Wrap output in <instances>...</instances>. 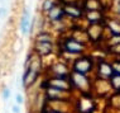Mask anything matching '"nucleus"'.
Here are the masks:
<instances>
[{"label": "nucleus", "instance_id": "nucleus-3", "mask_svg": "<svg viewBox=\"0 0 120 113\" xmlns=\"http://www.w3.org/2000/svg\"><path fill=\"white\" fill-rule=\"evenodd\" d=\"M41 70H37L34 67H25V73L23 75V86L24 88H29L35 83V80L38 79Z\"/></svg>", "mask_w": 120, "mask_h": 113}, {"label": "nucleus", "instance_id": "nucleus-14", "mask_svg": "<svg viewBox=\"0 0 120 113\" xmlns=\"http://www.w3.org/2000/svg\"><path fill=\"white\" fill-rule=\"evenodd\" d=\"M3 99H5V101H6V99H9V97H10V89H9V88H4V89H3Z\"/></svg>", "mask_w": 120, "mask_h": 113}, {"label": "nucleus", "instance_id": "nucleus-18", "mask_svg": "<svg viewBox=\"0 0 120 113\" xmlns=\"http://www.w3.org/2000/svg\"><path fill=\"white\" fill-rule=\"evenodd\" d=\"M48 113H60V112H53V111H52V112H48Z\"/></svg>", "mask_w": 120, "mask_h": 113}, {"label": "nucleus", "instance_id": "nucleus-15", "mask_svg": "<svg viewBox=\"0 0 120 113\" xmlns=\"http://www.w3.org/2000/svg\"><path fill=\"white\" fill-rule=\"evenodd\" d=\"M15 99H17V103H18V104H23V103H24V98H23V95H20V94H17Z\"/></svg>", "mask_w": 120, "mask_h": 113}, {"label": "nucleus", "instance_id": "nucleus-10", "mask_svg": "<svg viewBox=\"0 0 120 113\" xmlns=\"http://www.w3.org/2000/svg\"><path fill=\"white\" fill-rule=\"evenodd\" d=\"M100 74L102 77H111L112 76V67L106 65V64H101L100 65Z\"/></svg>", "mask_w": 120, "mask_h": 113}, {"label": "nucleus", "instance_id": "nucleus-19", "mask_svg": "<svg viewBox=\"0 0 120 113\" xmlns=\"http://www.w3.org/2000/svg\"><path fill=\"white\" fill-rule=\"evenodd\" d=\"M37 113H39V112H37Z\"/></svg>", "mask_w": 120, "mask_h": 113}, {"label": "nucleus", "instance_id": "nucleus-8", "mask_svg": "<svg viewBox=\"0 0 120 113\" xmlns=\"http://www.w3.org/2000/svg\"><path fill=\"white\" fill-rule=\"evenodd\" d=\"M29 25H30V15H29V10L24 9L23 15H22L20 20V32L23 34H27L29 32Z\"/></svg>", "mask_w": 120, "mask_h": 113}, {"label": "nucleus", "instance_id": "nucleus-5", "mask_svg": "<svg viewBox=\"0 0 120 113\" xmlns=\"http://www.w3.org/2000/svg\"><path fill=\"white\" fill-rule=\"evenodd\" d=\"M70 81L73 86H77L80 89H85L89 86V80L83 74H79V73H73L70 76Z\"/></svg>", "mask_w": 120, "mask_h": 113}, {"label": "nucleus", "instance_id": "nucleus-11", "mask_svg": "<svg viewBox=\"0 0 120 113\" xmlns=\"http://www.w3.org/2000/svg\"><path fill=\"white\" fill-rule=\"evenodd\" d=\"M35 42H46V43H52V36L48 33H39Z\"/></svg>", "mask_w": 120, "mask_h": 113}, {"label": "nucleus", "instance_id": "nucleus-9", "mask_svg": "<svg viewBox=\"0 0 120 113\" xmlns=\"http://www.w3.org/2000/svg\"><path fill=\"white\" fill-rule=\"evenodd\" d=\"M63 13L64 15H68V17H72V18H80L81 14H82V12L76 5H64Z\"/></svg>", "mask_w": 120, "mask_h": 113}, {"label": "nucleus", "instance_id": "nucleus-6", "mask_svg": "<svg viewBox=\"0 0 120 113\" xmlns=\"http://www.w3.org/2000/svg\"><path fill=\"white\" fill-rule=\"evenodd\" d=\"M52 43H46V42H35L34 50L37 52V56L39 57H44L48 56L52 52Z\"/></svg>", "mask_w": 120, "mask_h": 113}, {"label": "nucleus", "instance_id": "nucleus-2", "mask_svg": "<svg viewBox=\"0 0 120 113\" xmlns=\"http://www.w3.org/2000/svg\"><path fill=\"white\" fill-rule=\"evenodd\" d=\"M92 69V61L89 57H80L76 62L73 64V71L79 73V74H83L89 73Z\"/></svg>", "mask_w": 120, "mask_h": 113}, {"label": "nucleus", "instance_id": "nucleus-16", "mask_svg": "<svg viewBox=\"0 0 120 113\" xmlns=\"http://www.w3.org/2000/svg\"><path fill=\"white\" fill-rule=\"evenodd\" d=\"M11 111L14 112V113H20V108H19L18 105H13V107H11Z\"/></svg>", "mask_w": 120, "mask_h": 113}, {"label": "nucleus", "instance_id": "nucleus-17", "mask_svg": "<svg viewBox=\"0 0 120 113\" xmlns=\"http://www.w3.org/2000/svg\"><path fill=\"white\" fill-rule=\"evenodd\" d=\"M116 12H118V14H120V3L118 4V6H116Z\"/></svg>", "mask_w": 120, "mask_h": 113}, {"label": "nucleus", "instance_id": "nucleus-13", "mask_svg": "<svg viewBox=\"0 0 120 113\" xmlns=\"http://www.w3.org/2000/svg\"><path fill=\"white\" fill-rule=\"evenodd\" d=\"M111 83H112V86H114V88L120 89V74H116V75L111 76Z\"/></svg>", "mask_w": 120, "mask_h": 113}, {"label": "nucleus", "instance_id": "nucleus-7", "mask_svg": "<svg viewBox=\"0 0 120 113\" xmlns=\"http://www.w3.org/2000/svg\"><path fill=\"white\" fill-rule=\"evenodd\" d=\"M64 15L63 13V6L56 5L54 8H52L49 12H48V18L51 19L52 22H58L62 19V17Z\"/></svg>", "mask_w": 120, "mask_h": 113}, {"label": "nucleus", "instance_id": "nucleus-4", "mask_svg": "<svg viewBox=\"0 0 120 113\" xmlns=\"http://www.w3.org/2000/svg\"><path fill=\"white\" fill-rule=\"evenodd\" d=\"M63 48L67 52H71V53H81L83 51V44L81 42L76 41L75 38H68L63 43Z\"/></svg>", "mask_w": 120, "mask_h": 113}, {"label": "nucleus", "instance_id": "nucleus-12", "mask_svg": "<svg viewBox=\"0 0 120 113\" xmlns=\"http://www.w3.org/2000/svg\"><path fill=\"white\" fill-rule=\"evenodd\" d=\"M57 4L53 1V0H44L43 3V6H42V9H43L44 12H49L52 8H54Z\"/></svg>", "mask_w": 120, "mask_h": 113}, {"label": "nucleus", "instance_id": "nucleus-1", "mask_svg": "<svg viewBox=\"0 0 120 113\" xmlns=\"http://www.w3.org/2000/svg\"><path fill=\"white\" fill-rule=\"evenodd\" d=\"M48 89H56V90H61V92H70L72 88L68 77H54L51 76V79H48Z\"/></svg>", "mask_w": 120, "mask_h": 113}]
</instances>
